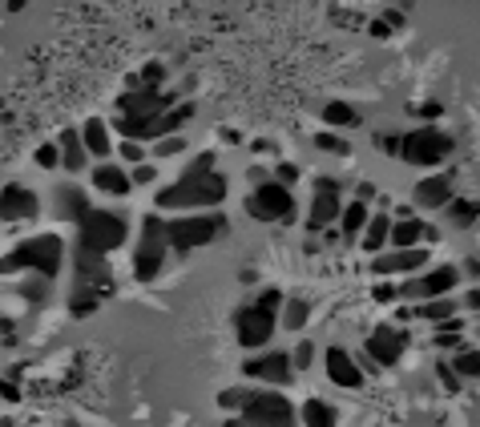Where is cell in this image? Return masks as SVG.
<instances>
[{"mask_svg": "<svg viewBox=\"0 0 480 427\" xmlns=\"http://www.w3.org/2000/svg\"><path fill=\"white\" fill-rule=\"evenodd\" d=\"M227 198V178L219 170H210V174H182L174 186L166 190H157V210H214L219 202Z\"/></svg>", "mask_w": 480, "mask_h": 427, "instance_id": "cell-1", "label": "cell"}, {"mask_svg": "<svg viewBox=\"0 0 480 427\" xmlns=\"http://www.w3.org/2000/svg\"><path fill=\"white\" fill-rule=\"evenodd\" d=\"M61 262H65V242L57 234H36L28 242L12 246L4 258H0V274H17V271H28V274H41V279H57L61 274Z\"/></svg>", "mask_w": 480, "mask_h": 427, "instance_id": "cell-2", "label": "cell"}, {"mask_svg": "<svg viewBox=\"0 0 480 427\" xmlns=\"http://www.w3.org/2000/svg\"><path fill=\"white\" fill-rule=\"evenodd\" d=\"M109 290V266H105V254H93L89 246L77 242V287H73L69 311L77 319L93 314L101 306V295Z\"/></svg>", "mask_w": 480, "mask_h": 427, "instance_id": "cell-3", "label": "cell"}, {"mask_svg": "<svg viewBox=\"0 0 480 427\" xmlns=\"http://www.w3.org/2000/svg\"><path fill=\"white\" fill-rule=\"evenodd\" d=\"M230 230L227 214H214V210H202V214H182V218L166 222V238H170V250L178 254H190L198 246H210L214 238H222Z\"/></svg>", "mask_w": 480, "mask_h": 427, "instance_id": "cell-4", "label": "cell"}, {"mask_svg": "<svg viewBox=\"0 0 480 427\" xmlns=\"http://www.w3.org/2000/svg\"><path fill=\"white\" fill-rule=\"evenodd\" d=\"M456 149L452 133H444L440 125H416L412 133H404V146H400V157L408 166H420V170H432V166H444L448 154Z\"/></svg>", "mask_w": 480, "mask_h": 427, "instance_id": "cell-5", "label": "cell"}, {"mask_svg": "<svg viewBox=\"0 0 480 427\" xmlns=\"http://www.w3.org/2000/svg\"><path fill=\"white\" fill-rule=\"evenodd\" d=\"M125 238H130V222L114 210H89L85 218L77 222V242L89 246L93 254H109L122 250Z\"/></svg>", "mask_w": 480, "mask_h": 427, "instance_id": "cell-6", "label": "cell"}, {"mask_svg": "<svg viewBox=\"0 0 480 427\" xmlns=\"http://www.w3.org/2000/svg\"><path fill=\"white\" fill-rule=\"evenodd\" d=\"M166 250H170V238H166V222L154 214L141 218V238H138V250H133V274L141 282H154L166 266Z\"/></svg>", "mask_w": 480, "mask_h": 427, "instance_id": "cell-7", "label": "cell"}, {"mask_svg": "<svg viewBox=\"0 0 480 427\" xmlns=\"http://www.w3.org/2000/svg\"><path fill=\"white\" fill-rule=\"evenodd\" d=\"M243 210L254 222H291L295 218V194H291V186H283L271 178V182L254 186V190L246 194Z\"/></svg>", "mask_w": 480, "mask_h": 427, "instance_id": "cell-8", "label": "cell"}, {"mask_svg": "<svg viewBox=\"0 0 480 427\" xmlns=\"http://www.w3.org/2000/svg\"><path fill=\"white\" fill-rule=\"evenodd\" d=\"M238 415L254 427H299V411L279 391H251Z\"/></svg>", "mask_w": 480, "mask_h": 427, "instance_id": "cell-9", "label": "cell"}, {"mask_svg": "<svg viewBox=\"0 0 480 427\" xmlns=\"http://www.w3.org/2000/svg\"><path fill=\"white\" fill-rule=\"evenodd\" d=\"M460 282V266H432V271H420V274H412L408 282L400 287V298H448L452 295V287Z\"/></svg>", "mask_w": 480, "mask_h": 427, "instance_id": "cell-10", "label": "cell"}, {"mask_svg": "<svg viewBox=\"0 0 480 427\" xmlns=\"http://www.w3.org/2000/svg\"><path fill=\"white\" fill-rule=\"evenodd\" d=\"M170 105H178V101L170 93H162V89H125V93L117 97V117H125V122H146V117L166 114Z\"/></svg>", "mask_w": 480, "mask_h": 427, "instance_id": "cell-11", "label": "cell"}, {"mask_svg": "<svg viewBox=\"0 0 480 427\" xmlns=\"http://www.w3.org/2000/svg\"><path fill=\"white\" fill-rule=\"evenodd\" d=\"M275 327H279V314L271 311H259V306H243V311L235 314V331H238V343H243L246 351H259L271 343Z\"/></svg>", "mask_w": 480, "mask_h": 427, "instance_id": "cell-12", "label": "cell"}, {"mask_svg": "<svg viewBox=\"0 0 480 427\" xmlns=\"http://www.w3.org/2000/svg\"><path fill=\"white\" fill-rule=\"evenodd\" d=\"M428 266V246H412V250H380L372 254V274L376 279H396V274H416Z\"/></svg>", "mask_w": 480, "mask_h": 427, "instance_id": "cell-13", "label": "cell"}, {"mask_svg": "<svg viewBox=\"0 0 480 427\" xmlns=\"http://www.w3.org/2000/svg\"><path fill=\"white\" fill-rule=\"evenodd\" d=\"M404 351H408V331H400V327H392V323L376 327L364 343V355L376 367H396L404 359Z\"/></svg>", "mask_w": 480, "mask_h": 427, "instance_id": "cell-14", "label": "cell"}, {"mask_svg": "<svg viewBox=\"0 0 480 427\" xmlns=\"http://www.w3.org/2000/svg\"><path fill=\"white\" fill-rule=\"evenodd\" d=\"M243 376L262 379V384H271V387H287L295 379V363H291L287 351H271V355H259L251 363H243Z\"/></svg>", "mask_w": 480, "mask_h": 427, "instance_id": "cell-15", "label": "cell"}, {"mask_svg": "<svg viewBox=\"0 0 480 427\" xmlns=\"http://www.w3.org/2000/svg\"><path fill=\"white\" fill-rule=\"evenodd\" d=\"M456 194H452V174H448V170L420 178V182L412 186V202H416V210H448V202Z\"/></svg>", "mask_w": 480, "mask_h": 427, "instance_id": "cell-16", "label": "cell"}, {"mask_svg": "<svg viewBox=\"0 0 480 427\" xmlns=\"http://www.w3.org/2000/svg\"><path fill=\"white\" fill-rule=\"evenodd\" d=\"M324 367H327V379H332L335 387H343V391H356V387H364V367H359V359L351 355V351L327 347Z\"/></svg>", "mask_w": 480, "mask_h": 427, "instance_id": "cell-17", "label": "cell"}, {"mask_svg": "<svg viewBox=\"0 0 480 427\" xmlns=\"http://www.w3.org/2000/svg\"><path fill=\"white\" fill-rule=\"evenodd\" d=\"M36 210H41V202H36V194L28 190V186L9 182L4 190H0V222H25V218H36Z\"/></svg>", "mask_w": 480, "mask_h": 427, "instance_id": "cell-18", "label": "cell"}, {"mask_svg": "<svg viewBox=\"0 0 480 427\" xmlns=\"http://www.w3.org/2000/svg\"><path fill=\"white\" fill-rule=\"evenodd\" d=\"M340 214H343L340 194H332V190H315L311 210H307V230H311V234H319V230H332L335 222H340Z\"/></svg>", "mask_w": 480, "mask_h": 427, "instance_id": "cell-19", "label": "cell"}, {"mask_svg": "<svg viewBox=\"0 0 480 427\" xmlns=\"http://www.w3.org/2000/svg\"><path fill=\"white\" fill-rule=\"evenodd\" d=\"M93 190L109 194V198H125V194L133 190V178L125 174V166L101 162V166H93Z\"/></svg>", "mask_w": 480, "mask_h": 427, "instance_id": "cell-20", "label": "cell"}, {"mask_svg": "<svg viewBox=\"0 0 480 427\" xmlns=\"http://www.w3.org/2000/svg\"><path fill=\"white\" fill-rule=\"evenodd\" d=\"M57 146H61V170L81 174V170L89 166V149H85V141H81V130H61Z\"/></svg>", "mask_w": 480, "mask_h": 427, "instance_id": "cell-21", "label": "cell"}, {"mask_svg": "<svg viewBox=\"0 0 480 427\" xmlns=\"http://www.w3.org/2000/svg\"><path fill=\"white\" fill-rule=\"evenodd\" d=\"M93 210V202H89V194L81 190V186H61L57 190V214H61L65 222H81Z\"/></svg>", "mask_w": 480, "mask_h": 427, "instance_id": "cell-22", "label": "cell"}, {"mask_svg": "<svg viewBox=\"0 0 480 427\" xmlns=\"http://www.w3.org/2000/svg\"><path fill=\"white\" fill-rule=\"evenodd\" d=\"M392 222H396V218H388V210L372 214V222H367L364 234H359V242H364L367 254H380L388 242H392Z\"/></svg>", "mask_w": 480, "mask_h": 427, "instance_id": "cell-23", "label": "cell"}, {"mask_svg": "<svg viewBox=\"0 0 480 427\" xmlns=\"http://www.w3.org/2000/svg\"><path fill=\"white\" fill-rule=\"evenodd\" d=\"M367 222H372V210H367V202H356V198H351L348 206H343V214H340V234H343V242H351V238L364 234Z\"/></svg>", "mask_w": 480, "mask_h": 427, "instance_id": "cell-24", "label": "cell"}, {"mask_svg": "<svg viewBox=\"0 0 480 427\" xmlns=\"http://www.w3.org/2000/svg\"><path fill=\"white\" fill-rule=\"evenodd\" d=\"M424 222L420 218H396L392 222V250H412V246H424Z\"/></svg>", "mask_w": 480, "mask_h": 427, "instance_id": "cell-25", "label": "cell"}, {"mask_svg": "<svg viewBox=\"0 0 480 427\" xmlns=\"http://www.w3.org/2000/svg\"><path fill=\"white\" fill-rule=\"evenodd\" d=\"M81 141H85L89 157H109V149H114V141H109V125H105L101 117H89V122L81 125Z\"/></svg>", "mask_w": 480, "mask_h": 427, "instance_id": "cell-26", "label": "cell"}, {"mask_svg": "<svg viewBox=\"0 0 480 427\" xmlns=\"http://www.w3.org/2000/svg\"><path fill=\"white\" fill-rule=\"evenodd\" d=\"M335 423H340V415H335V407L324 399H307L303 407H299V427H335Z\"/></svg>", "mask_w": 480, "mask_h": 427, "instance_id": "cell-27", "label": "cell"}, {"mask_svg": "<svg viewBox=\"0 0 480 427\" xmlns=\"http://www.w3.org/2000/svg\"><path fill=\"white\" fill-rule=\"evenodd\" d=\"M456 311H460V298H428V303L416 306V319H424V323H448V319H456Z\"/></svg>", "mask_w": 480, "mask_h": 427, "instance_id": "cell-28", "label": "cell"}, {"mask_svg": "<svg viewBox=\"0 0 480 427\" xmlns=\"http://www.w3.org/2000/svg\"><path fill=\"white\" fill-rule=\"evenodd\" d=\"M324 122L327 130H356L359 125V109L348 101H327L324 105Z\"/></svg>", "mask_w": 480, "mask_h": 427, "instance_id": "cell-29", "label": "cell"}, {"mask_svg": "<svg viewBox=\"0 0 480 427\" xmlns=\"http://www.w3.org/2000/svg\"><path fill=\"white\" fill-rule=\"evenodd\" d=\"M307 319H311V303H307V298H287V303H283L279 323L287 327V331H303Z\"/></svg>", "mask_w": 480, "mask_h": 427, "instance_id": "cell-30", "label": "cell"}, {"mask_svg": "<svg viewBox=\"0 0 480 427\" xmlns=\"http://www.w3.org/2000/svg\"><path fill=\"white\" fill-rule=\"evenodd\" d=\"M476 218H480V202H472V198H452L448 202V222H452V226L468 230Z\"/></svg>", "mask_w": 480, "mask_h": 427, "instance_id": "cell-31", "label": "cell"}, {"mask_svg": "<svg viewBox=\"0 0 480 427\" xmlns=\"http://www.w3.org/2000/svg\"><path fill=\"white\" fill-rule=\"evenodd\" d=\"M448 363H452V371L460 379H480V347H464V351H456L452 359H448Z\"/></svg>", "mask_w": 480, "mask_h": 427, "instance_id": "cell-32", "label": "cell"}, {"mask_svg": "<svg viewBox=\"0 0 480 427\" xmlns=\"http://www.w3.org/2000/svg\"><path fill=\"white\" fill-rule=\"evenodd\" d=\"M460 331H464V323L460 319H448V323H440L436 327V347L440 351H464V339H460Z\"/></svg>", "mask_w": 480, "mask_h": 427, "instance_id": "cell-33", "label": "cell"}, {"mask_svg": "<svg viewBox=\"0 0 480 427\" xmlns=\"http://www.w3.org/2000/svg\"><path fill=\"white\" fill-rule=\"evenodd\" d=\"M162 81H166V65L149 61V65H141L138 77H130V89H162Z\"/></svg>", "mask_w": 480, "mask_h": 427, "instance_id": "cell-34", "label": "cell"}, {"mask_svg": "<svg viewBox=\"0 0 480 427\" xmlns=\"http://www.w3.org/2000/svg\"><path fill=\"white\" fill-rule=\"evenodd\" d=\"M315 149H324V154H335V157H348V154H351V146H348V141H343L335 130H324V133H319V138H315Z\"/></svg>", "mask_w": 480, "mask_h": 427, "instance_id": "cell-35", "label": "cell"}, {"mask_svg": "<svg viewBox=\"0 0 480 427\" xmlns=\"http://www.w3.org/2000/svg\"><path fill=\"white\" fill-rule=\"evenodd\" d=\"M36 166L41 170H57L61 166V146H57V141H44V146H36Z\"/></svg>", "mask_w": 480, "mask_h": 427, "instance_id": "cell-36", "label": "cell"}, {"mask_svg": "<svg viewBox=\"0 0 480 427\" xmlns=\"http://www.w3.org/2000/svg\"><path fill=\"white\" fill-rule=\"evenodd\" d=\"M372 146H376V154H384V157H400L404 133H376V138H372Z\"/></svg>", "mask_w": 480, "mask_h": 427, "instance_id": "cell-37", "label": "cell"}, {"mask_svg": "<svg viewBox=\"0 0 480 427\" xmlns=\"http://www.w3.org/2000/svg\"><path fill=\"white\" fill-rule=\"evenodd\" d=\"M283 303H287V298H283V290H275V287H267L259 298H254V306H259V311H271V314H279Z\"/></svg>", "mask_w": 480, "mask_h": 427, "instance_id": "cell-38", "label": "cell"}, {"mask_svg": "<svg viewBox=\"0 0 480 427\" xmlns=\"http://www.w3.org/2000/svg\"><path fill=\"white\" fill-rule=\"evenodd\" d=\"M117 154H122V162H130V166H141V162H146V146H141V141H130V138L117 146Z\"/></svg>", "mask_w": 480, "mask_h": 427, "instance_id": "cell-39", "label": "cell"}, {"mask_svg": "<svg viewBox=\"0 0 480 427\" xmlns=\"http://www.w3.org/2000/svg\"><path fill=\"white\" fill-rule=\"evenodd\" d=\"M291 363H295V371H307V367H315V343H299L295 351H291Z\"/></svg>", "mask_w": 480, "mask_h": 427, "instance_id": "cell-40", "label": "cell"}, {"mask_svg": "<svg viewBox=\"0 0 480 427\" xmlns=\"http://www.w3.org/2000/svg\"><path fill=\"white\" fill-rule=\"evenodd\" d=\"M246 395H251V391H243V387H227V391L219 395V407H222V411H243Z\"/></svg>", "mask_w": 480, "mask_h": 427, "instance_id": "cell-41", "label": "cell"}, {"mask_svg": "<svg viewBox=\"0 0 480 427\" xmlns=\"http://www.w3.org/2000/svg\"><path fill=\"white\" fill-rule=\"evenodd\" d=\"M186 149V138H162V141H154V157H178Z\"/></svg>", "mask_w": 480, "mask_h": 427, "instance_id": "cell-42", "label": "cell"}, {"mask_svg": "<svg viewBox=\"0 0 480 427\" xmlns=\"http://www.w3.org/2000/svg\"><path fill=\"white\" fill-rule=\"evenodd\" d=\"M412 114L424 117V125H436L440 114H444V105H440V101H420V105H412Z\"/></svg>", "mask_w": 480, "mask_h": 427, "instance_id": "cell-43", "label": "cell"}, {"mask_svg": "<svg viewBox=\"0 0 480 427\" xmlns=\"http://www.w3.org/2000/svg\"><path fill=\"white\" fill-rule=\"evenodd\" d=\"M372 298H376L380 306H384V303H396V298H400V287H392L388 279H380L376 287H372Z\"/></svg>", "mask_w": 480, "mask_h": 427, "instance_id": "cell-44", "label": "cell"}, {"mask_svg": "<svg viewBox=\"0 0 480 427\" xmlns=\"http://www.w3.org/2000/svg\"><path fill=\"white\" fill-rule=\"evenodd\" d=\"M440 384L448 387V395H460V387H464V379L452 371V363H440Z\"/></svg>", "mask_w": 480, "mask_h": 427, "instance_id": "cell-45", "label": "cell"}, {"mask_svg": "<svg viewBox=\"0 0 480 427\" xmlns=\"http://www.w3.org/2000/svg\"><path fill=\"white\" fill-rule=\"evenodd\" d=\"M275 182L295 186L299 182V166H295V162H279V166H275Z\"/></svg>", "mask_w": 480, "mask_h": 427, "instance_id": "cell-46", "label": "cell"}, {"mask_svg": "<svg viewBox=\"0 0 480 427\" xmlns=\"http://www.w3.org/2000/svg\"><path fill=\"white\" fill-rule=\"evenodd\" d=\"M130 178H133V186H149L157 178V166H154V162H141V166H133Z\"/></svg>", "mask_w": 480, "mask_h": 427, "instance_id": "cell-47", "label": "cell"}, {"mask_svg": "<svg viewBox=\"0 0 480 427\" xmlns=\"http://www.w3.org/2000/svg\"><path fill=\"white\" fill-rule=\"evenodd\" d=\"M44 290H49V279H41V274H36L33 282H25V298H33V303H41Z\"/></svg>", "mask_w": 480, "mask_h": 427, "instance_id": "cell-48", "label": "cell"}, {"mask_svg": "<svg viewBox=\"0 0 480 427\" xmlns=\"http://www.w3.org/2000/svg\"><path fill=\"white\" fill-rule=\"evenodd\" d=\"M210 170H214V154H198L190 162V170H186V174H210Z\"/></svg>", "mask_w": 480, "mask_h": 427, "instance_id": "cell-49", "label": "cell"}, {"mask_svg": "<svg viewBox=\"0 0 480 427\" xmlns=\"http://www.w3.org/2000/svg\"><path fill=\"white\" fill-rule=\"evenodd\" d=\"M356 202H380L376 186H372V182H359V186H356Z\"/></svg>", "mask_w": 480, "mask_h": 427, "instance_id": "cell-50", "label": "cell"}, {"mask_svg": "<svg viewBox=\"0 0 480 427\" xmlns=\"http://www.w3.org/2000/svg\"><path fill=\"white\" fill-rule=\"evenodd\" d=\"M0 399H4V403H17L20 399V391H17V384H12V379H0Z\"/></svg>", "mask_w": 480, "mask_h": 427, "instance_id": "cell-51", "label": "cell"}, {"mask_svg": "<svg viewBox=\"0 0 480 427\" xmlns=\"http://www.w3.org/2000/svg\"><path fill=\"white\" fill-rule=\"evenodd\" d=\"M460 306H468V311H480V287H472L468 295L460 298Z\"/></svg>", "mask_w": 480, "mask_h": 427, "instance_id": "cell-52", "label": "cell"}, {"mask_svg": "<svg viewBox=\"0 0 480 427\" xmlns=\"http://www.w3.org/2000/svg\"><path fill=\"white\" fill-rule=\"evenodd\" d=\"M460 266H464V274H468V279H480V258H464Z\"/></svg>", "mask_w": 480, "mask_h": 427, "instance_id": "cell-53", "label": "cell"}, {"mask_svg": "<svg viewBox=\"0 0 480 427\" xmlns=\"http://www.w3.org/2000/svg\"><path fill=\"white\" fill-rule=\"evenodd\" d=\"M315 190H332V194H340L343 186L335 182V178H319V182H315Z\"/></svg>", "mask_w": 480, "mask_h": 427, "instance_id": "cell-54", "label": "cell"}, {"mask_svg": "<svg viewBox=\"0 0 480 427\" xmlns=\"http://www.w3.org/2000/svg\"><path fill=\"white\" fill-rule=\"evenodd\" d=\"M392 33V25H388V20H372V36H388Z\"/></svg>", "mask_w": 480, "mask_h": 427, "instance_id": "cell-55", "label": "cell"}, {"mask_svg": "<svg viewBox=\"0 0 480 427\" xmlns=\"http://www.w3.org/2000/svg\"><path fill=\"white\" fill-rule=\"evenodd\" d=\"M384 20H388V25H392V28H396V25H404V12H400V9H392V12H388V17H384Z\"/></svg>", "mask_w": 480, "mask_h": 427, "instance_id": "cell-56", "label": "cell"}, {"mask_svg": "<svg viewBox=\"0 0 480 427\" xmlns=\"http://www.w3.org/2000/svg\"><path fill=\"white\" fill-rule=\"evenodd\" d=\"M222 427H254V423H246L243 415H235V419H227V423H222Z\"/></svg>", "mask_w": 480, "mask_h": 427, "instance_id": "cell-57", "label": "cell"}, {"mask_svg": "<svg viewBox=\"0 0 480 427\" xmlns=\"http://www.w3.org/2000/svg\"><path fill=\"white\" fill-rule=\"evenodd\" d=\"M9 9H12V12H20V9H25V0H9Z\"/></svg>", "mask_w": 480, "mask_h": 427, "instance_id": "cell-58", "label": "cell"}, {"mask_svg": "<svg viewBox=\"0 0 480 427\" xmlns=\"http://www.w3.org/2000/svg\"><path fill=\"white\" fill-rule=\"evenodd\" d=\"M476 335H480V331H476Z\"/></svg>", "mask_w": 480, "mask_h": 427, "instance_id": "cell-59", "label": "cell"}]
</instances>
